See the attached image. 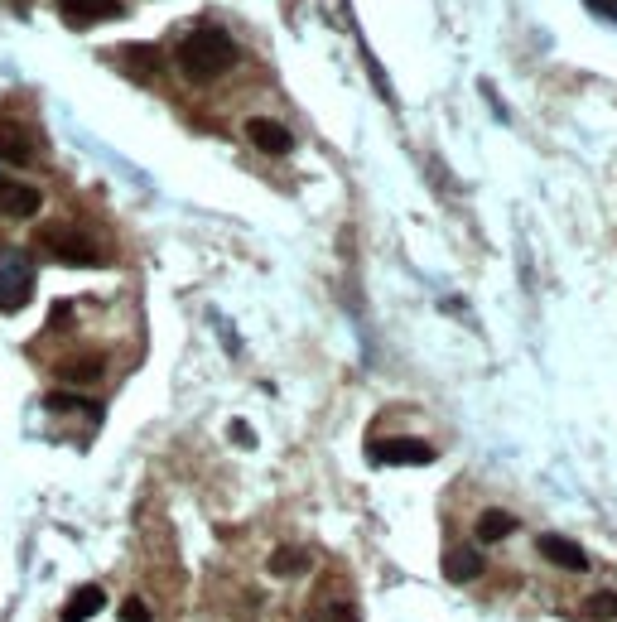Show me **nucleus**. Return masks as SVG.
<instances>
[{"label":"nucleus","instance_id":"nucleus-1","mask_svg":"<svg viewBox=\"0 0 617 622\" xmlns=\"http://www.w3.org/2000/svg\"><path fill=\"white\" fill-rule=\"evenodd\" d=\"M232 63H237V44H232L227 29L203 25L179 44V73H184L188 82H217Z\"/></svg>","mask_w":617,"mask_h":622},{"label":"nucleus","instance_id":"nucleus-2","mask_svg":"<svg viewBox=\"0 0 617 622\" xmlns=\"http://www.w3.org/2000/svg\"><path fill=\"white\" fill-rule=\"evenodd\" d=\"M34 299V261L20 246L0 242V314H20Z\"/></svg>","mask_w":617,"mask_h":622},{"label":"nucleus","instance_id":"nucleus-3","mask_svg":"<svg viewBox=\"0 0 617 622\" xmlns=\"http://www.w3.org/2000/svg\"><path fill=\"white\" fill-rule=\"evenodd\" d=\"M44 242H49V251H54L63 266H97V261H102L97 237H87V232H78V227H63V232L54 227Z\"/></svg>","mask_w":617,"mask_h":622},{"label":"nucleus","instance_id":"nucleus-4","mask_svg":"<svg viewBox=\"0 0 617 622\" xmlns=\"http://www.w3.org/2000/svg\"><path fill=\"white\" fill-rule=\"evenodd\" d=\"M246 136H251V145H256L261 155H290V150H295L290 126H280V121H270V116H251V121H246Z\"/></svg>","mask_w":617,"mask_h":622},{"label":"nucleus","instance_id":"nucleus-5","mask_svg":"<svg viewBox=\"0 0 617 622\" xmlns=\"http://www.w3.org/2000/svg\"><path fill=\"white\" fill-rule=\"evenodd\" d=\"M68 25H97V20H121L126 5L121 0H58Z\"/></svg>","mask_w":617,"mask_h":622},{"label":"nucleus","instance_id":"nucleus-6","mask_svg":"<svg viewBox=\"0 0 617 622\" xmlns=\"http://www.w3.org/2000/svg\"><path fill=\"white\" fill-rule=\"evenodd\" d=\"M44 208V193L34 184H0V213L15 217V222H29V217Z\"/></svg>","mask_w":617,"mask_h":622},{"label":"nucleus","instance_id":"nucleus-7","mask_svg":"<svg viewBox=\"0 0 617 622\" xmlns=\"http://www.w3.org/2000/svg\"><path fill=\"white\" fill-rule=\"evenodd\" d=\"M376 463H434V449L425 439H386V444H372Z\"/></svg>","mask_w":617,"mask_h":622},{"label":"nucleus","instance_id":"nucleus-8","mask_svg":"<svg viewBox=\"0 0 617 622\" xmlns=\"http://www.w3.org/2000/svg\"><path fill=\"white\" fill-rule=\"evenodd\" d=\"M102 608H107L102 584H82V589L68 594V603H63V618H58V622H87L92 613H102Z\"/></svg>","mask_w":617,"mask_h":622},{"label":"nucleus","instance_id":"nucleus-9","mask_svg":"<svg viewBox=\"0 0 617 622\" xmlns=\"http://www.w3.org/2000/svg\"><path fill=\"white\" fill-rule=\"evenodd\" d=\"M536 545H540V555H545L550 565L574 569V574H584V569H589V555H584L574 541H564V536H540Z\"/></svg>","mask_w":617,"mask_h":622},{"label":"nucleus","instance_id":"nucleus-10","mask_svg":"<svg viewBox=\"0 0 617 622\" xmlns=\"http://www.w3.org/2000/svg\"><path fill=\"white\" fill-rule=\"evenodd\" d=\"M0 160L5 164H29L34 160V136L15 121H0Z\"/></svg>","mask_w":617,"mask_h":622},{"label":"nucleus","instance_id":"nucleus-11","mask_svg":"<svg viewBox=\"0 0 617 622\" xmlns=\"http://www.w3.org/2000/svg\"><path fill=\"white\" fill-rule=\"evenodd\" d=\"M107 372V362L102 357H68V362H58V381H68V386H92V381H102Z\"/></svg>","mask_w":617,"mask_h":622},{"label":"nucleus","instance_id":"nucleus-12","mask_svg":"<svg viewBox=\"0 0 617 622\" xmlns=\"http://www.w3.org/2000/svg\"><path fill=\"white\" fill-rule=\"evenodd\" d=\"M444 574L454 584H473L483 574V555L478 550H444Z\"/></svg>","mask_w":617,"mask_h":622},{"label":"nucleus","instance_id":"nucleus-13","mask_svg":"<svg viewBox=\"0 0 617 622\" xmlns=\"http://www.w3.org/2000/svg\"><path fill=\"white\" fill-rule=\"evenodd\" d=\"M511 531H516V516L502 512V507H487L483 516H478V541H507Z\"/></svg>","mask_w":617,"mask_h":622},{"label":"nucleus","instance_id":"nucleus-14","mask_svg":"<svg viewBox=\"0 0 617 622\" xmlns=\"http://www.w3.org/2000/svg\"><path fill=\"white\" fill-rule=\"evenodd\" d=\"M304 569H309V550H299V545H280L270 555V574H280V579H295Z\"/></svg>","mask_w":617,"mask_h":622},{"label":"nucleus","instance_id":"nucleus-15","mask_svg":"<svg viewBox=\"0 0 617 622\" xmlns=\"http://www.w3.org/2000/svg\"><path fill=\"white\" fill-rule=\"evenodd\" d=\"M584 613H589L593 622H613L617 618V594L613 589H598V594L584 598Z\"/></svg>","mask_w":617,"mask_h":622},{"label":"nucleus","instance_id":"nucleus-16","mask_svg":"<svg viewBox=\"0 0 617 622\" xmlns=\"http://www.w3.org/2000/svg\"><path fill=\"white\" fill-rule=\"evenodd\" d=\"M44 406L49 410H82V415H97V401H82V396H49V401H44Z\"/></svg>","mask_w":617,"mask_h":622},{"label":"nucleus","instance_id":"nucleus-17","mask_svg":"<svg viewBox=\"0 0 617 622\" xmlns=\"http://www.w3.org/2000/svg\"><path fill=\"white\" fill-rule=\"evenodd\" d=\"M309 622H357V613H352V603H328L319 613H309Z\"/></svg>","mask_w":617,"mask_h":622},{"label":"nucleus","instance_id":"nucleus-18","mask_svg":"<svg viewBox=\"0 0 617 622\" xmlns=\"http://www.w3.org/2000/svg\"><path fill=\"white\" fill-rule=\"evenodd\" d=\"M121 622H155V618H150L145 598H126V603H121Z\"/></svg>","mask_w":617,"mask_h":622},{"label":"nucleus","instance_id":"nucleus-19","mask_svg":"<svg viewBox=\"0 0 617 622\" xmlns=\"http://www.w3.org/2000/svg\"><path fill=\"white\" fill-rule=\"evenodd\" d=\"M232 439H237V444H256V434H251V430H246V425H242V420H237V425H232Z\"/></svg>","mask_w":617,"mask_h":622},{"label":"nucleus","instance_id":"nucleus-20","mask_svg":"<svg viewBox=\"0 0 617 622\" xmlns=\"http://www.w3.org/2000/svg\"><path fill=\"white\" fill-rule=\"evenodd\" d=\"M68 314H73V304H54V314H49V324H68Z\"/></svg>","mask_w":617,"mask_h":622},{"label":"nucleus","instance_id":"nucleus-21","mask_svg":"<svg viewBox=\"0 0 617 622\" xmlns=\"http://www.w3.org/2000/svg\"><path fill=\"white\" fill-rule=\"evenodd\" d=\"M593 10H598V15H617V0H589Z\"/></svg>","mask_w":617,"mask_h":622}]
</instances>
